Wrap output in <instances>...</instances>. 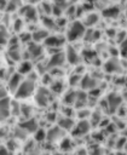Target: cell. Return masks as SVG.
<instances>
[{
	"mask_svg": "<svg viewBox=\"0 0 127 155\" xmlns=\"http://www.w3.org/2000/svg\"><path fill=\"white\" fill-rule=\"evenodd\" d=\"M34 91H35V78H28L21 82L15 94H16V98L24 99L30 97L34 93Z\"/></svg>",
	"mask_w": 127,
	"mask_h": 155,
	"instance_id": "1",
	"label": "cell"
},
{
	"mask_svg": "<svg viewBox=\"0 0 127 155\" xmlns=\"http://www.w3.org/2000/svg\"><path fill=\"white\" fill-rule=\"evenodd\" d=\"M85 25L81 23V22H74L69 30H68V40L73 41V40H76L79 38H81L83 34H85Z\"/></svg>",
	"mask_w": 127,
	"mask_h": 155,
	"instance_id": "2",
	"label": "cell"
},
{
	"mask_svg": "<svg viewBox=\"0 0 127 155\" xmlns=\"http://www.w3.org/2000/svg\"><path fill=\"white\" fill-rule=\"evenodd\" d=\"M64 62H65V54H64V52H57V53H54L51 58H50V61H48V64H47V68H60L63 64H64Z\"/></svg>",
	"mask_w": 127,
	"mask_h": 155,
	"instance_id": "3",
	"label": "cell"
},
{
	"mask_svg": "<svg viewBox=\"0 0 127 155\" xmlns=\"http://www.w3.org/2000/svg\"><path fill=\"white\" fill-rule=\"evenodd\" d=\"M48 101H50V92L46 90V88H39L37 92L35 93V102L37 105L40 107H45L48 104Z\"/></svg>",
	"mask_w": 127,
	"mask_h": 155,
	"instance_id": "4",
	"label": "cell"
},
{
	"mask_svg": "<svg viewBox=\"0 0 127 155\" xmlns=\"http://www.w3.org/2000/svg\"><path fill=\"white\" fill-rule=\"evenodd\" d=\"M90 122L87 120H80L79 124L73 128V134L76 136V137H80V136H85L88 131H90Z\"/></svg>",
	"mask_w": 127,
	"mask_h": 155,
	"instance_id": "5",
	"label": "cell"
},
{
	"mask_svg": "<svg viewBox=\"0 0 127 155\" xmlns=\"http://www.w3.org/2000/svg\"><path fill=\"white\" fill-rule=\"evenodd\" d=\"M106 103H108L109 109H110V110H112V111H115L117 108H120V107H121L122 98H121V96H120V94H117V93H111V94H109Z\"/></svg>",
	"mask_w": 127,
	"mask_h": 155,
	"instance_id": "6",
	"label": "cell"
},
{
	"mask_svg": "<svg viewBox=\"0 0 127 155\" xmlns=\"http://www.w3.org/2000/svg\"><path fill=\"white\" fill-rule=\"evenodd\" d=\"M64 54H65V59H67L68 62H70L71 64H77L79 61H80L79 53H77L76 50H75L74 47H71V46H68V48H67V51L64 52Z\"/></svg>",
	"mask_w": 127,
	"mask_h": 155,
	"instance_id": "7",
	"label": "cell"
},
{
	"mask_svg": "<svg viewBox=\"0 0 127 155\" xmlns=\"http://www.w3.org/2000/svg\"><path fill=\"white\" fill-rule=\"evenodd\" d=\"M22 81H23V79H22V75H21L19 73H15V74H12L11 78H10V80H8V90L12 91V92L15 93L16 90L18 88V86L21 85Z\"/></svg>",
	"mask_w": 127,
	"mask_h": 155,
	"instance_id": "8",
	"label": "cell"
},
{
	"mask_svg": "<svg viewBox=\"0 0 127 155\" xmlns=\"http://www.w3.org/2000/svg\"><path fill=\"white\" fill-rule=\"evenodd\" d=\"M80 85L83 90H93L97 87V80L90 75H86L83 78H81V81H80Z\"/></svg>",
	"mask_w": 127,
	"mask_h": 155,
	"instance_id": "9",
	"label": "cell"
},
{
	"mask_svg": "<svg viewBox=\"0 0 127 155\" xmlns=\"http://www.w3.org/2000/svg\"><path fill=\"white\" fill-rule=\"evenodd\" d=\"M19 127H21L24 132H28V133H31V132L35 133V132L39 130L37 122H36V120H34V119H31V120H27V121L22 122V124L19 125Z\"/></svg>",
	"mask_w": 127,
	"mask_h": 155,
	"instance_id": "10",
	"label": "cell"
},
{
	"mask_svg": "<svg viewBox=\"0 0 127 155\" xmlns=\"http://www.w3.org/2000/svg\"><path fill=\"white\" fill-rule=\"evenodd\" d=\"M104 69H105L108 73H117V71L121 70V64H120V62H119L116 58H111V59H109V61L105 63Z\"/></svg>",
	"mask_w": 127,
	"mask_h": 155,
	"instance_id": "11",
	"label": "cell"
},
{
	"mask_svg": "<svg viewBox=\"0 0 127 155\" xmlns=\"http://www.w3.org/2000/svg\"><path fill=\"white\" fill-rule=\"evenodd\" d=\"M10 101L8 98H4L0 101V119H5L10 115Z\"/></svg>",
	"mask_w": 127,
	"mask_h": 155,
	"instance_id": "12",
	"label": "cell"
},
{
	"mask_svg": "<svg viewBox=\"0 0 127 155\" xmlns=\"http://www.w3.org/2000/svg\"><path fill=\"white\" fill-rule=\"evenodd\" d=\"M58 127L62 128V130H71L74 127V120L71 117H68V116H63L58 120Z\"/></svg>",
	"mask_w": 127,
	"mask_h": 155,
	"instance_id": "13",
	"label": "cell"
},
{
	"mask_svg": "<svg viewBox=\"0 0 127 155\" xmlns=\"http://www.w3.org/2000/svg\"><path fill=\"white\" fill-rule=\"evenodd\" d=\"M62 136H63V130L57 126V127H54V128H51V130L47 132V136H46V137H47V139H48L50 142H53V140H58Z\"/></svg>",
	"mask_w": 127,
	"mask_h": 155,
	"instance_id": "14",
	"label": "cell"
},
{
	"mask_svg": "<svg viewBox=\"0 0 127 155\" xmlns=\"http://www.w3.org/2000/svg\"><path fill=\"white\" fill-rule=\"evenodd\" d=\"M28 53L31 58H37L42 53V47L37 44H30L29 47H28Z\"/></svg>",
	"mask_w": 127,
	"mask_h": 155,
	"instance_id": "15",
	"label": "cell"
},
{
	"mask_svg": "<svg viewBox=\"0 0 127 155\" xmlns=\"http://www.w3.org/2000/svg\"><path fill=\"white\" fill-rule=\"evenodd\" d=\"M62 39L59 36H56V35H48L46 39H45V45H47L48 47H57L62 44Z\"/></svg>",
	"mask_w": 127,
	"mask_h": 155,
	"instance_id": "16",
	"label": "cell"
},
{
	"mask_svg": "<svg viewBox=\"0 0 127 155\" xmlns=\"http://www.w3.org/2000/svg\"><path fill=\"white\" fill-rule=\"evenodd\" d=\"M87 94L85 92H76V99H75V105L77 108H82L87 104Z\"/></svg>",
	"mask_w": 127,
	"mask_h": 155,
	"instance_id": "17",
	"label": "cell"
},
{
	"mask_svg": "<svg viewBox=\"0 0 127 155\" xmlns=\"http://www.w3.org/2000/svg\"><path fill=\"white\" fill-rule=\"evenodd\" d=\"M47 36H48V31H47V30H44V29H40V30H36V31L33 33L31 39H33L34 41H42V40H45Z\"/></svg>",
	"mask_w": 127,
	"mask_h": 155,
	"instance_id": "18",
	"label": "cell"
},
{
	"mask_svg": "<svg viewBox=\"0 0 127 155\" xmlns=\"http://www.w3.org/2000/svg\"><path fill=\"white\" fill-rule=\"evenodd\" d=\"M24 16L28 19H30V21H35L37 18V12H36V10L33 6H25V8H24Z\"/></svg>",
	"mask_w": 127,
	"mask_h": 155,
	"instance_id": "19",
	"label": "cell"
},
{
	"mask_svg": "<svg viewBox=\"0 0 127 155\" xmlns=\"http://www.w3.org/2000/svg\"><path fill=\"white\" fill-rule=\"evenodd\" d=\"M75 99H76V92L75 91H69L65 96H64V103L67 105H73L75 103Z\"/></svg>",
	"mask_w": 127,
	"mask_h": 155,
	"instance_id": "20",
	"label": "cell"
},
{
	"mask_svg": "<svg viewBox=\"0 0 127 155\" xmlns=\"http://www.w3.org/2000/svg\"><path fill=\"white\" fill-rule=\"evenodd\" d=\"M31 70V64L29 62H22L21 65H19V69H18V73L21 75H24V74H29Z\"/></svg>",
	"mask_w": 127,
	"mask_h": 155,
	"instance_id": "21",
	"label": "cell"
},
{
	"mask_svg": "<svg viewBox=\"0 0 127 155\" xmlns=\"http://www.w3.org/2000/svg\"><path fill=\"white\" fill-rule=\"evenodd\" d=\"M98 19H99V16L97 13H90L87 16L86 21H85V24L86 25H93V24H96L98 22Z\"/></svg>",
	"mask_w": 127,
	"mask_h": 155,
	"instance_id": "22",
	"label": "cell"
},
{
	"mask_svg": "<svg viewBox=\"0 0 127 155\" xmlns=\"http://www.w3.org/2000/svg\"><path fill=\"white\" fill-rule=\"evenodd\" d=\"M10 114H13V115L21 114V105L17 102L10 103Z\"/></svg>",
	"mask_w": 127,
	"mask_h": 155,
	"instance_id": "23",
	"label": "cell"
},
{
	"mask_svg": "<svg viewBox=\"0 0 127 155\" xmlns=\"http://www.w3.org/2000/svg\"><path fill=\"white\" fill-rule=\"evenodd\" d=\"M117 13H119L117 7H109L108 10L104 11V16L105 17H116Z\"/></svg>",
	"mask_w": 127,
	"mask_h": 155,
	"instance_id": "24",
	"label": "cell"
},
{
	"mask_svg": "<svg viewBox=\"0 0 127 155\" xmlns=\"http://www.w3.org/2000/svg\"><path fill=\"white\" fill-rule=\"evenodd\" d=\"M52 91L56 93H60L63 91V84L60 81H56V82L52 81Z\"/></svg>",
	"mask_w": 127,
	"mask_h": 155,
	"instance_id": "25",
	"label": "cell"
},
{
	"mask_svg": "<svg viewBox=\"0 0 127 155\" xmlns=\"http://www.w3.org/2000/svg\"><path fill=\"white\" fill-rule=\"evenodd\" d=\"M90 115H91V113H90L88 110H86V109H80V110L77 111V116H79L80 119H82V120H86V117L90 116Z\"/></svg>",
	"mask_w": 127,
	"mask_h": 155,
	"instance_id": "26",
	"label": "cell"
},
{
	"mask_svg": "<svg viewBox=\"0 0 127 155\" xmlns=\"http://www.w3.org/2000/svg\"><path fill=\"white\" fill-rule=\"evenodd\" d=\"M81 81V75L80 74H74L71 78H70V84L71 85H76Z\"/></svg>",
	"mask_w": 127,
	"mask_h": 155,
	"instance_id": "27",
	"label": "cell"
},
{
	"mask_svg": "<svg viewBox=\"0 0 127 155\" xmlns=\"http://www.w3.org/2000/svg\"><path fill=\"white\" fill-rule=\"evenodd\" d=\"M44 23H46L45 25H46L48 29H53V28L56 27V23H54L53 21H51L50 18H47V17H45V18H44Z\"/></svg>",
	"mask_w": 127,
	"mask_h": 155,
	"instance_id": "28",
	"label": "cell"
},
{
	"mask_svg": "<svg viewBox=\"0 0 127 155\" xmlns=\"http://www.w3.org/2000/svg\"><path fill=\"white\" fill-rule=\"evenodd\" d=\"M0 155H12V151L5 145H0Z\"/></svg>",
	"mask_w": 127,
	"mask_h": 155,
	"instance_id": "29",
	"label": "cell"
},
{
	"mask_svg": "<svg viewBox=\"0 0 127 155\" xmlns=\"http://www.w3.org/2000/svg\"><path fill=\"white\" fill-rule=\"evenodd\" d=\"M35 138H36V140H41V139H44V138H45V133H44V131H42V130H37V131L35 132Z\"/></svg>",
	"mask_w": 127,
	"mask_h": 155,
	"instance_id": "30",
	"label": "cell"
},
{
	"mask_svg": "<svg viewBox=\"0 0 127 155\" xmlns=\"http://www.w3.org/2000/svg\"><path fill=\"white\" fill-rule=\"evenodd\" d=\"M5 42H6V34H5V30L2 28H0V45H2Z\"/></svg>",
	"mask_w": 127,
	"mask_h": 155,
	"instance_id": "31",
	"label": "cell"
},
{
	"mask_svg": "<svg viewBox=\"0 0 127 155\" xmlns=\"http://www.w3.org/2000/svg\"><path fill=\"white\" fill-rule=\"evenodd\" d=\"M4 98H7V91L2 86H0V101L4 99Z\"/></svg>",
	"mask_w": 127,
	"mask_h": 155,
	"instance_id": "32",
	"label": "cell"
},
{
	"mask_svg": "<svg viewBox=\"0 0 127 155\" xmlns=\"http://www.w3.org/2000/svg\"><path fill=\"white\" fill-rule=\"evenodd\" d=\"M69 147H70V140H69V139H64V140L62 142V149L67 150Z\"/></svg>",
	"mask_w": 127,
	"mask_h": 155,
	"instance_id": "33",
	"label": "cell"
},
{
	"mask_svg": "<svg viewBox=\"0 0 127 155\" xmlns=\"http://www.w3.org/2000/svg\"><path fill=\"white\" fill-rule=\"evenodd\" d=\"M13 28H15V30H19L22 28V21L21 19H17L16 21V25H13Z\"/></svg>",
	"mask_w": 127,
	"mask_h": 155,
	"instance_id": "34",
	"label": "cell"
},
{
	"mask_svg": "<svg viewBox=\"0 0 127 155\" xmlns=\"http://www.w3.org/2000/svg\"><path fill=\"white\" fill-rule=\"evenodd\" d=\"M103 153H102V150L99 149V148H94L92 151H91V155H102Z\"/></svg>",
	"mask_w": 127,
	"mask_h": 155,
	"instance_id": "35",
	"label": "cell"
},
{
	"mask_svg": "<svg viewBox=\"0 0 127 155\" xmlns=\"http://www.w3.org/2000/svg\"><path fill=\"white\" fill-rule=\"evenodd\" d=\"M6 6V1L5 0H0V8H4Z\"/></svg>",
	"mask_w": 127,
	"mask_h": 155,
	"instance_id": "36",
	"label": "cell"
},
{
	"mask_svg": "<svg viewBox=\"0 0 127 155\" xmlns=\"http://www.w3.org/2000/svg\"><path fill=\"white\" fill-rule=\"evenodd\" d=\"M30 2H35V1H39V0H29Z\"/></svg>",
	"mask_w": 127,
	"mask_h": 155,
	"instance_id": "37",
	"label": "cell"
}]
</instances>
